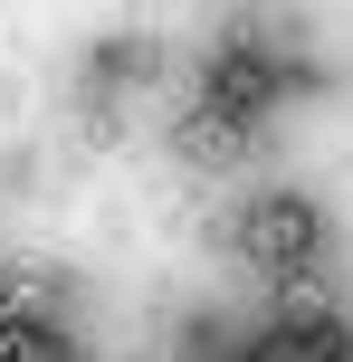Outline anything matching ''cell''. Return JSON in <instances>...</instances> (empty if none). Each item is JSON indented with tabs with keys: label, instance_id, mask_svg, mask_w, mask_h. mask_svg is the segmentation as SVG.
Here are the masks:
<instances>
[{
	"label": "cell",
	"instance_id": "6da1fadb",
	"mask_svg": "<svg viewBox=\"0 0 353 362\" xmlns=\"http://www.w3.org/2000/svg\"><path fill=\"white\" fill-rule=\"evenodd\" d=\"M316 238H325V229H316V210H306L296 191H267L258 210L239 219V248H248V267H267L277 286L316 267Z\"/></svg>",
	"mask_w": 353,
	"mask_h": 362
},
{
	"label": "cell",
	"instance_id": "7a4b0ae2",
	"mask_svg": "<svg viewBox=\"0 0 353 362\" xmlns=\"http://www.w3.org/2000/svg\"><path fill=\"white\" fill-rule=\"evenodd\" d=\"M201 95H210V115H239V124H248V115L277 95V76H267V57H258V48H220Z\"/></svg>",
	"mask_w": 353,
	"mask_h": 362
},
{
	"label": "cell",
	"instance_id": "3957f363",
	"mask_svg": "<svg viewBox=\"0 0 353 362\" xmlns=\"http://www.w3.org/2000/svg\"><path fill=\"white\" fill-rule=\"evenodd\" d=\"M0 362H67V353H57V334L38 325V315L0 305Z\"/></svg>",
	"mask_w": 353,
	"mask_h": 362
},
{
	"label": "cell",
	"instance_id": "277c9868",
	"mask_svg": "<svg viewBox=\"0 0 353 362\" xmlns=\"http://www.w3.org/2000/svg\"><path fill=\"white\" fill-rule=\"evenodd\" d=\"M277 325H335V296H325V276H316V267L277 286Z\"/></svg>",
	"mask_w": 353,
	"mask_h": 362
},
{
	"label": "cell",
	"instance_id": "5b68a950",
	"mask_svg": "<svg viewBox=\"0 0 353 362\" xmlns=\"http://www.w3.org/2000/svg\"><path fill=\"white\" fill-rule=\"evenodd\" d=\"M258 362H335V325H277Z\"/></svg>",
	"mask_w": 353,
	"mask_h": 362
}]
</instances>
